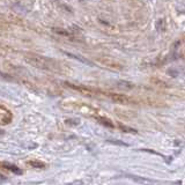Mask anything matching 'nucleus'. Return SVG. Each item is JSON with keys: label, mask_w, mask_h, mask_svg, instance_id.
<instances>
[{"label": "nucleus", "mask_w": 185, "mask_h": 185, "mask_svg": "<svg viewBox=\"0 0 185 185\" xmlns=\"http://www.w3.org/2000/svg\"><path fill=\"white\" fill-rule=\"evenodd\" d=\"M26 61L28 64L32 65L34 67H37V68L41 69H53V65L51 64V60L50 59H45L43 58L42 56H36V54H29L26 57Z\"/></svg>", "instance_id": "nucleus-1"}, {"label": "nucleus", "mask_w": 185, "mask_h": 185, "mask_svg": "<svg viewBox=\"0 0 185 185\" xmlns=\"http://www.w3.org/2000/svg\"><path fill=\"white\" fill-rule=\"evenodd\" d=\"M109 97L111 98V101H113L117 104H128L131 102V98L127 97L124 94H117V93H111Z\"/></svg>", "instance_id": "nucleus-2"}, {"label": "nucleus", "mask_w": 185, "mask_h": 185, "mask_svg": "<svg viewBox=\"0 0 185 185\" xmlns=\"http://www.w3.org/2000/svg\"><path fill=\"white\" fill-rule=\"evenodd\" d=\"M12 113L9 110H6L5 106H1V118H0V120H1V124L2 125H7V124H9L12 122Z\"/></svg>", "instance_id": "nucleus-3"}, {"label": "nucleus", "mask_w": 185, "mask_h": 185, "mask_svg": "<svg viewBox=\"0 0 185 185\" xmlns=\"http://www.w3.org/2000/svg\"><path fill=\"white\" fill-rule=\"evenodd\" d=\"M66 85L68 86L69 88H72L74 90H78L80 93H82V94H85V95H91L93 94V90L89 89V88H87V87H83V86H76V85H72V83H66Z\"/></svg>", "instance_id": "nucleus-4"}, {"label": "nucleus", "mask_w": 185, "mask_h": 185, "mask_svg": "<svg viewBox=\"0 0 185 185\" xmlns=\"http://www.w3.org/2000/svg\"><path fill=\"white\" fill-rule=\"evenodd\" d=\"M2 167L5 168V169H7V170H9V171H12V172H14V174H16V175H21L22 174V171L17 167H15V165H13V164H11V163H2Z\"/></svg>", "instance_id": "nucleus-5"}, {"label": "nucleus", "mask_w": 185, "mask_h": 185, "mask_svg": "<svg viewBox=\"0 0 185 185\" xmlns=\"http://www.w3.org/2000/svg\"><path fill=\"white\" fill-rule=\"evenodd\" d=\"M101 61L104 64V65H106L108 67H110V68H113V69H122L123 68V66L120 64L115 63V61H110V60H106V59L101 60Z\"/></svg>", "instance_id": "nucleus-6"}, {"label": "nucleus", "mask_w": 185, "mask_h": 185, "mask_svg": "<svg viewBox=\"0 0 185 185\" xmlns=\"http://www.w3.org/2000/svg\"><path fill=\"white\" fill-rule=\"evenodd\" d=\"M66 54H67L68 57H71V58L78 59V60H80L81 63L86 64V65H89V66H91V65H93V63H90L89 60H87V59H85V58H81L80 56H76V54H72V53H68V52H66Z\"/></svg>", "instance_id": "nucleus-7"}, {"label": "nucleus", "mask_w": 185, "mask_h": 185, "mask_svg": "<svg viewBox=\"0 0 185 185\" xmlns=\"http://www.w3.org/2000/svg\"><path fill=\"white\" fill-rule=\"evenodd\" d=\"M29 165H31L32 168H38V169H43L45 167V164L41 162V161H29L28 162Z\"/></svg>", "instance_id": "nucleus-8"}, {"label": "nucleus", "mask_w": 185, "mask_h": 185, "mask_svg": "<svg viewBox=\"0 0 185 185\" xmlns=\"http://www.w3.org/2000/svg\"><path fill=\"white\" fill-rule=\"evenodd\" d=\"M119 127L122 128L124 132H128V133H138L137 130H134V128H132V127H128V126H125V125H123V124H119Z\"/></svg>", "instance_id": "nucleus-9"}, {"label": "nucleus", "mask_w": 185, "mask_h": 185, "mask_svg": "<svg viewBox=\"0 0 185 185\" xmlns=\"http://www.w3.org/2000/svg\"><path fill=\"white\" fill-rule=\"evenodd\" d=\"M98 120H100L101 124H103V125H105V126H108V127H113L112 123H111L110 120L105 119V118H98Z\"/></svg>", "instance_id": "nucleus-10"}, {"label": "nucleus", "mask_w": 185, "mask_h": 185, "mask_svg": "<svg viewBox=\"0 0 185 185\" xmlns=\"http://www.w3.org/2000/svg\"><path fill=\"white\" fill-rule=\"evenodd\" d=\"M108 141L111 143H115V145H119V146H125V147L127 146V143L122 142V141H117V140H113V139H110V140H108Z\"/></svg>", "instance_id": "nucleus-11"}, {"label": "nucleus", "mask_w": 185, "mask_h": 185, "mask_svg": "<svg viewBox=\"0 0 185 185\" xmlns=\"http://www.w3.org/2000/svg\"><path fill=\"white\" fill-rule=\"evenodd\" d=\"M54 31L56 32H59V34H63V35H68L66 31H64V30H59V29H54Z\"/></svg>", "instance_id": "nucleus-12"}]
</instances>
